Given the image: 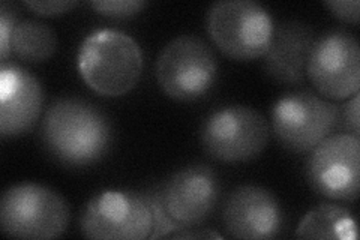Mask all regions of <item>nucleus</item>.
<instances>
[{
    "label": "nucleus",
    "instance_id": "2",
    "mask_svg": "<svg viewBox=\"0 0 360 240\" xmlns=\"http://www.w3.org/2000/svg\"><path fill=\"white\" fill-rule=\"evenodd\" d=\"M78 71L96 94L120 96L139 83L143 53L137 41L125 32L95 30L78 50Z\"/></svg>",
    "mask_w": 360,
    "mask_h": 240
},
{
    "label": "nucleus",
    "instance_id": "14",
    "mask_svg": "<svg viewBox=\"0 0 360 240\" xmlns=\"http://www.w3.org/2000/svg\"><path fill=\"white\" fill-rule=\"evenodd\" d=\"M314 30L305 23L288 20L274 27L272 41L264 57V71L275 82L296 86L305 82L307 63L312 44Z\"/></svg>",
    "mask_w": 360,
    "mask_h": 240
},
{
    "label": "nucleus",
    "instance_id": "17",
    "mask_svg": "<svg viewBox=\"0 0 360 240\" xmlns=\"http://www.w3.org/2000/svg\"><path fill=\"white\" fill-rule=\"evenodd\" d=\"M146 201L149 203L152 216H153V230L149 239H160V237H168L170 234L182 230L176 222L172 221L170 216L165 212L161 189H155L148 194H144Z\"/></svg>",
    "mask_w": 360,
    "mask_h": 240
},
{
    "label": "nucleus",
    "instance_id": "1",
    "mask_svg": "<svg viewBox=\"0 0 360 240\" xmlns=\"http://www.w3.org/2000/svg\"><path fill=\"white\" fill-rule=\"evenodd\" d=\"M42 143L49 153L70 167L92 165L111 147L108 118L94 104L78 98L54 101L44 114Z\"/></svg>",
    "mask_w": 360,
    "mask_h": 240
},
{
    "label": "nucleus",
    "instance_id": "5",
    "mask_svg": "<svg viewBox=\"0 0 360 240\" xmlns=\"http://www.w3.org/2000/svg\"><path fill=\"white\" fill-rule=\"evenodd\" d=\"M217 57L209 45L182 35L168 42L156 61V80L167 96L176 101H195L215 86Z\"/></svg>",
    "mask_w": 360,
    "mask_h": 240
},
{
    "label": "nucleus",
    "instance_id": "20",
    "mask_svg": "<svg viewBox=\"0 0 360 240\" xmlns=\"http://www.w3.org/2000/svg\"><path fill=\"white\" fill-rule=\"evenodd\" d=\"M324 5L340 20L353 23V25L359 23V0H328V2H324Z\"/></svg>",
    "mask_w": 360,
    "mask_h": 240
},
{
    "label": "nucleus",
    "instance_id": "12",
    "mask_svg": "<svg viewBox=\"0 0 360 240\" xmlns=\"http://www.w3.org/2000/svg\"><path fill=\"white\" fill-rule=\"evenodd\" d=\"M222 221L225 230L234 239H274L284 228V212L270 191L243 185L236 188L225 201Z\"/></svg>",
    "mask_w": 360,
    "mask_h": 240
},
{
    "label": "nucleus",
    "instance_id": "7",
    "mask_svg": "<svg viewBox=\"0 0 360 240\" xmlns=\"http://www.w3.org/2000/svg\"><path fill=\"white\" fill-rule=\"evenodd\" d=\"M200 140L205 152L222 163H243L260 155L269 141V125L257 110L229 106L202 122Z\"/></svg>",
    "mask_w": 360,
    "mask_h": 240
},
{
    "label": "nucleus",
    "instance_id": "19",
    "mask_svg": "<svg viewBox=\"0 0 360 240\" xmlns=\"http://www.w3.org/2000/svg\"><path fill=\"white\" fill-rule=\"evenodd\" d=\"M17 15L18 11L14 5H0V56H2V62H6V57L11 53V38H13L18 23Z\"/></svg>",
    "mask_w": 360,
    "mask_h": 240
},
{
    "label": "nucleus",
    "instance_id": "21",
    "mask_svg": "<svg viewBox=\"0 0 360 240\" xmlns=\"http://www.w3.org/2000/svg\"><path fill=\"white\" fill-rule=\"evenodd\" d=\"M78 2L75 0H50V2H35V0H27L26 6L32 11H35L39 15H60L68 13V11L77 6Z\"/></svg>",
    "mask_w": 360,
    "mask_h": 240
},
{
    "label": "nucleus",
    "instance_id": "9",
    "mask_svg": "<svg viewBox=\"0 0 360 240\" xmlns=\"http://www.w3.org/2000/svg\"><path fill=\"white\" fill-rule=\"evenodd\" d=\"M80 227L89 239L143 240L152 234L153 216L141 194L107 189L87 203Z\"/></svg>",
    "mask_w": 360,
    "mask_h": 240
},
{
    "label": "nucleus",
    "instance_id": "11",
    "mask_svg": "<svg viewBox=\"0 0 360 240\" xmlns=\"http://www.w3.org/2000/svg\"><path fill=\"white\" fill-rule=\"evenodd\" d=\"M219 194L217 173L201 164L179 170L161 189L165 212L182 230L205 222L215 210Z\"/></svg>",
    "mask_w": 360,
    "mask_h": 240
},
{
    "label": "nucleus",
    "instance_id": "6",
    "mask_svg": "<svg viewBox=\"0 0 360 240\" xmlns=\"http://www.w3.org/2000/svg\"><path fill=\"white\" fill-rule=\"evenodd\" d=\"M340 107L312 92H292L272 107V130L279 144L292 153H307L332 135Z\"/></svg>",
    "mask_w": 360,
    "mask_h": 240
},
{
    "label": "nucleus",
    "instance_id": "15",
    "mask_svg": "<svg viewBox=\"0 0 360 240\" xmlns=\"http://www.w3.org/2000/svg\"><path fill=\"white\" fill-rule=\"evenodd\" d=\"M297 237L356 240L357 224L353 213L332 203H323L309 210L297 227Z\"/></svg>",
    "mask_w": 360,
    "mask_h": 240
},
{
    "label": "nucleus",
    "instance_id": "10",
    "mask_svg": "<svg viewBox=\"0 0 360 240\" xmlns=\"http://www.w3.org/2000/svg\"><path fill=\"white\" fill-rule=\"evenodd\" d=\"M305 175L319 196L354 201L360 185V140L353 134H332L315 146L307 159Z\"/></svg>",
    "mask_w": 360,
    "mask_h": 240
},
{
    "label": "nucleus",
    "instance_id": "8",
    "mask_svg": "<svg viewBox=\"0 0 360 240\" xmlns=\"http://www.w3.org/2000/svg\"><path fill=\"white\" fill-rule=\"evenodd\" d=\"M307 77L328 99L344 101L359 94L360 47L353 33L333 29L315 38L307 63Z\"/></svg>",
    "mask_w": 360,
    "mask_h": 240
},
{
    "label": "nucleus",
    "instance_id": "22",
    "mask_svg": "<svg viewBox=\"0 0 360 240\" xmlns=\"http://www.w3.org/2000/svg\"><path fill=\"white\" fill-rule=\"evenodd\" d=\"M341 120L348 130V134L359 137V94L353 95V98L344 106L342 111L340 110V122Z\"/></svg>",
    "mask_w": 360,
    "mask_h": 240
},
{
    "label": "nucleus",
    "instance_id": "23",
    "mask_svg": "<svg viewBox=\"0 0 360 240\" xmlns=\"http://www.w3.org/2000/svg\"><path fill=\"white\" fill-rule=\"evenodd\" d=\"M168 237H173V239H222V236L215 232H182V230H179Z\"/></svg>",
    "mask_w": 360,
    "mask_h": 240
},
{
    "label": "nucleus",
    "instance_id": "13",
    "mask_svg": "<svg viewBox=\"0 0 360 240\" xmlns=\"http://www.w3.org/2000/svg\"><path fill=\"white\" fill-rule=\"evenodd\" d=\"M44 106L39 80L22 66L2 62L0 68V134L18 137L38 122Z\"/></svg>",
    "mask_w": 360,
    "mask_h": 240
},
{
    "label": "nucleus",
    "instance_id": "16",
    "mask_svg": "<svg viewBox=\"0 0 360 240\" xmlns=\"http://www.w3.org/2000/svg\"><path fill=\"white\" fill-rule=\"evenodd\" d=\"M58 49V37L54 30L39 20L18 21L11 38V51L18 59L39 63L50 59Z\"/></svg>",
    "mask_w": 360,
    "mask_h": 240
},
{
    "label": "nucleus",
    "instance_id": "3",
    "mask_svg": "<svg viewBox=\"0 0 360 240\" xmlns=\"http://www.w3.org/2000/svg\"><path fill=\"white\" fill-rule=\"evenodd\" d=\"M70 224V206L54 189L39 184H17L0 201V225L11 237L45 240L63 234Z\"/></svg>",
    "mask_w": 360,
    "mask_h": 240
},
{
    "label": "nucleus",
    "instance_id": "18",
    "mask_svg": "<svg viewBox=\"0 0 360 240\" xmlns=\"http://www.w3.org/2000/svg\"><path fill=\"white\" fill-rule=\"evenodd\" d=\"M148 5L144 0H94L90 2L98 14L110 18H129Z\"/></svg>",
    "mask_w": 360,
    "mask_h": 240
},
{
    "label": "nucleus",
    "instance_id": "4",
    "mask_svg": "<svg viewBox=\"0 0 360 240\" xmlns=\"http://www.w3.org/2000/svg\"><path fill=\"white\" fill-rule=\"evenodd\" d=\"M206 26L213 44L236 61L263 57L275 27L267 9L252 0H221L213 4Z\"/></svg>",
    "mask_w": 360,
    "mask_h": 240
}]
</instances>
